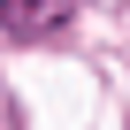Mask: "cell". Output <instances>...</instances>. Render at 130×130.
<instances>
[{
	"mask_svg": "<svg viewBox=\"0 0 130 130\" xmlns=\"http://www.w3.org/2000/svg\"><path fill=\"white\" fill-rule=\"evenodd\" d=\"M77 15V0H0V31L8 38H46Z\"/></svg>",
	"mask_w": 130,
	"mask_h": 130,
	"instance_id": "6da1fadb",
	"label": "cell"
}]
</instances>
